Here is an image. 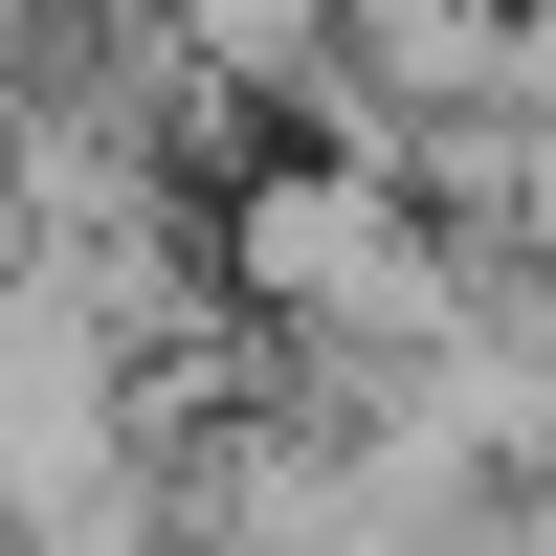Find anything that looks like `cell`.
<instances>
[{"instance_id": "1", "label": "cell", "mask_w": 556, "mask_h": 556, "mask_svg": "<svg viewBox=\"0 0 556 556\" xmlns=\"http://www.w3.org/2000/svg\"><path fill=\"white\" fill-rule=\"evenodd\" d=\"M468 290H490V245L424 201L401 156H245V201H223V312L245 334H290L334 401H379V379H424L445 334H468Z\"/></svg>"}, {"instance_id": "3", "label": "cell", "mask_w": 556, "mask_h": 556, "mask_svg": "<svg viewBox=\"0 0 556 556\" xmlns=\"http://www.w3.org/2000/svg\"><path fill=\"white\" fill-rule=\"evenodd\" d=\"M0 23H45V0H0Z\"/></svg>"}, {"instance_id": "2", "label": "cell", "mask_w": 556, "mask_h": 556, "mask_svg": "<svg viewBox=\"0 0 556 556\" xmlns=\"http://www.w3.org/2000/svg\"><path fill=\"white\" fill-rule=\"evenodd\" d=\"M468 556H556V490H490V534Z\"/></svg>"}]
</instances>
